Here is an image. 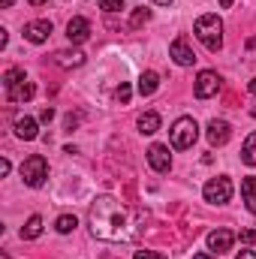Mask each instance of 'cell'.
Here are the masks:
<instances>
[{
    "label": "cell",
    "instance_id": "6",
    "mask_svg": "<svg viewBox=\"0 0 256 259\" xmlns=\"http://www.w3.org/2000/svg\"><path fill=\"white\" fill-rule=\"evenodd\" d=\"M202 196H205V202H211V205H226V202L232 199V181H229L226 175H217V178H211V181L202 187Z\"/></svg>",
    "mask_w": 256,
    "mask_h": 259
},
{
    "label": "cell",
    "instance_id": "21",
    "mask_svg": "<svg viewBox=\"0 0 256 259\" xmlns=\"http://www.w3.org/2000/svg\"><path fill=\"white\" fill-rule=\"evenodd\" d=\"M75 226H78V220H75L72 214H61V217L55 220V229H58L61 235H69V232H72Z\"/></svg>",
    "mask_w": 256,
    "mask_h": 259
},
{
    "label": "cell",
    "instance_id": "2",
    "mask_svg": "<svg viewBox=\"0 0 256 259\" xmlns=\"http://www.w3.org/2000/svg\"><path fill=\"white\" fill-rule=\"evenodd\" d=\"M3 88H6V100H9V103H27V100H33V94H36V84L27 81L24 69H18V66H9V69L3 72Z\"/></svg>",
    "mask_w": 256,
    "mask_h": 259
},
{
    "label": "cell",
    "instance_id": "32",
    "mask_svg": "<svg viewBox=\"0 0 256 259\" xmlns=\"http://www.w3.org/2000/svg\"><path fill=\"white\" fill-rule=\"evenodd\" d=\"M12 3H15V0H3V9H9V6H12Z\"/></svg>",
    "mask_w": 256,
    "mask_h": 259
},
{
    "label": "cell",
    "instance_id": "7",
    "mask_svg": "<svg viewBox=\"0 0 256 259\" xmlns=\"http://www.w3.org/2000/svg\"><path fill=\"white\" fill-rule=\"evenodd\" d=\"M220 91V75L214 72V69H202L199 75H196V88H193V94L199 97V100H208V97H214Z\"/></svg>",
    "mask_w": 256,
    "mask_h": 259
},
{
    "label": "cell",
    "instance_id": "5",
    "mask_svg": "<svg viewBox=\"0 0 256 259\" xmlns=\"http://www.w3.org/2000/svg\"><path fill=\"white\" fill-rule=\"evenodd\" d=\"M46 178H49V163H46L42 154H33V157H27L21 163V181L27 187H42Z\"/></svg>",
    "mask_w": 256,
    "mask_h": 259
},
{
    "label": "cell",
    "instance_id": "26",
    "mask_svg": "<svg viewBox=\"0 0 256 259\" xmlns=\"http://www.w3.org/2000/svg\"><path fill=\"white\" fill-rule=\"evenodd\" d=\"M241 244H256V229H244L241 232Z\"/></svg>",
    "mask_w": 256,
    "mask_h": 259
},
{
    "label": "cell",
    "instance_id": "13",
    "mask_svg": "<svg viewBox=\"0 0 256 259\" xmlns=\"http://www.w3.org/2000/svg\"><path fill=\"white\" fill-rule=\"evenodd\" d=\"M229 139H232V127H229L226 121H217V118H214V121L208 124V142H211L214 148H220V145H226Z\"/></svg>",
    "mask_w": 256,
    "mask_h": 259
},
{
    "label": "cell",
    "instance_id": "33",
    "mask_svg": "<svg viewBox=\"0 0 256 259\" xmlns=\"http://www.w3.org/2000/svg\"><path fill=\"white\" fill-rule=\"evenodd\" d=\"M154 3H160V6H169V3H172V0H154Z\"/></svg>",
    "mask_w": 256,
    "mask_h": 259
},
{
    "label": "cell",
    "instance_id": "3",
    "mask_svg": "<svg viewBox=\"0 0 256 259\" xmlns=\"http://www.w3.org/2000/svg\"><path fill=\"white\" fill-rule=\"evenodd\" d=\"M193 33H196V39H199L208 52H220V46H223V21H220L217 15H211V12H208V15H199Z\"/></svg>",
    "mask_w": 256,
    "mask_h": 259
},
{
    "label": "cell",
    "instance_id": "19",
    "mask_svg": "<svg viewBox=\"0 0 256 259\" xmlns=\"http://www.w3.org/2000/svg\"><path fill=\"white\" fill-rule=\"evenodd\" d=\"M39 235H42V217H39V214H33V217L21 226V238L33 241V238H39Z\"/></svg>",
    "mask_w": 256,
    "mask_h": 259
},
{
    "label": "cell",
    "instance_id": "22",
    "mask_svg": "<svg viewBox=\"0 0 256 259\" xmlns=\"http://www.w3.org/2000/svg\"><path fill=\"white\" fill-rule=\"evenodd\" d=\"M148 21H151V9H148V6L133 9V15H130V27H142V24H148Z\"/></svg>",
    "mask_w": 256,
    "mask_h": 259
},
{
    "label": "cell",
    "instance_id": "18",
    "mask_svg": "<svg viewBox=\"0 0 256 259\" xmlns=\"http://www.w3.org/2000/svg\"><path fill=\"white\" fill-rule=\"evenodd\" d=\"M241 196H244L247 211L256 214V178H244V181H241Z\"/></svg>",
    "mask_w": 256,
    "mask_h": 259
},
{
    "label": "cell",
    "instance_id": "20",
    "mask_svg": "<svg viewBox=\"0 0 256 259\" xmlns=\"http://www.w3.org/2000/svg\"><path fill=\"white\" fill-rule=\"evenodd\" d=\"M241 160H244L247 166H256V133H250V136L244 139V148H241Z\"/></svg>",
    "mask_w": 256,
    "mask_h": 259
},
{
    "label": "cell",
    "instance_id": "10",
    "mask_svg": "<svg viewBox=\"0 0 256 259\" xmlns=\"http://www.w3.org/2000/svg\"><path fill=\"white\" fill-rule=\"evenodd\" d=\"M148 163H151L154 172H169V169H172V154H169V148H166V145H151V148H148Z\"/></svg>",
    "mask_w": 256,
    "mask_h": 259
},
{
    "label": "cell",
    "instance_id": "9",
    "mask_svg": "<svg viewBox=\"0 0 256 259\" xmlns=\"http://www.w3.org/2000/svg\"><path fill=\"white\" fill-rule=\"evenodd\" d=\"M169 58H172L178 66H193L196 64V52L190 49V42H187L184 36H178V39L169 46Z\"/></svg>",
    "mask_w": 256,
    "mask_h": 259
},
{
    "label": "cell",
    "instance_id": "29",
    "mask_svg": "<svg viewBox=\"0 0 256 259\" xmlns=\"http://www.w3.org/2000/svg\"><path fill=\"white\" fill-rule=\"evenodd\" d=\"M235 259H256V253H253V250H241Z\"/></svg>",
    "mask_w": 256,
    "mask_h": 259
},
{
    "label": "cell",
    "instance_id": "25",
    "mask_svg": "<svg viewBox=\"0 0 256 259\" xmlns=\"http://www.w3.org/2000/svg\"><path fill=\"white\" fill-rule=\"evenodd\" d=\"M133 259H166L163 253H157V250H136V256Z\"/></svg>",
    "mask_w": 256,
    "mask_h": 259
},
{
    "label": "cell",
    "instance_id": "34",
    "mask_svg": "<svg viewBox=\"0 0 256 259\" xmlns=\"http://www.w3.org/2000/svg\"><path fill=\"white\" fill-rule=\"evenodd\" d=\"M250 94H253V97H256V78H253V81H250Z\"/></svg>",
    "mask_w": 256,
    "mask_h": 259
},
{
    "label": "cell",
    "instance_id": "17",
    "mask_svg": "<svg viewBox=\"0 0 256 259\" xmlns=\"http://www.w3.org/2000/svg\"><path fill=\"white\" fill-rule=\"evenodd\" d=\"M160 130V115L157 112H145L142 118H139V133L142 136H154Z\"/></svg>",
    "mask_w": 256,
    "mask_h": 259
},
{
    "label": "cell",
    "instance_id": "30",
    "mask_svg": "<svg viewBox=\"0 0 256 259\" xmlns=\"http://www.w3.org/2000/svg\"><path fill=\"white\" fill-rule=\"evenodd\" d=\"M193 259H217V256H211V253H196Z\"/></svg>",
    "mask_w": 256,
    "mask_h": 259
},
{
    "label": "cell",
    "instance_id": "11",
    "mask_svg": "<svg viewBox=\"0 0 256 259\" xmlns=\"http://www.w3.org/2000/svg\"><path fill=\"white\" fill-rule=\"evenodd\" d=\"M232 244H235V232L232 229H214V232H208V247L214 253H226V250H232Z\"/></svg>",
    "mask_w": 256,
    "mask_h": 259
},
{
    "label": "cell",
    "instance_id": "28",
    "mask_svg": "<svg viewBox=\"0 0 256 259\" xmlns=\"http://www.w3.org/2000/svg\"><path fill=\"white\" fill-rule=\"evenodd\" d=\"M9 169H12V163H9V160H6V157H3V160H0V175H3V178H6V175H9Z\"/></svg>",
    "mask_w": 256,
    "mask_h": 259
},
{
    "label": "cell",
    "instance_id": "12",
    "mask_svg": "<svg viewBox=\"0 0 256 259\" xmlns=\"http://www.w3.org/2000/svg\"><path fill=\"white\" fill-rule=\"evenodd\" d=\"M66 36H69V42H84L88 36H91V21L88 18H81V15H75V18H69V24H66Z\"/></svg>",
    "mask_w": 256,
    "mask_h": 259
},
{
    "label": "cell",
    "instance_id": "16",
    "mask_svg": "<svg viewBox=\"0 0 256 259\" xmlns=\"http://www.w3.org/2000/svg\"><path fill=\"white\" fill-rule=\"evenodd\" d=\"M157 88H160V75H157L154 69H148V72H142V75H139V94H142V97L157 94Z\"/></svg>",
    "mask_w": 256,
    "mask_h": 259
},
{
    "label": "cell",
    "instance_id": "1",
    "mask_svg": "<svg viewBox=\"0 0 256 259\" xmlns=\"http://www.w3.org/2000/svg\"><path fill=\"white\" fill-rule=\"evenodd\" d=\"M142 211H133L124 202H118L115 196H97L88 214L91 223V235L100 241H112V244H127L136 241L142 232Z\"/></svg>",
    "mask_w": 256,
    "mask_h": 259
},
{
    "label": "cell",
    "instance_id": "31",
    "mask_svg": "<svg viewBox=\"0 0 256 259\" xmlns=\"http://www.w3.org/2000/svg\"><path fill=\"white\" fill-rule=\"evenodd\" d=\"M220 6H223V9H229V6H232V0H220Z\"/></svg>",
    "mask_w": 256,
    "mask_h": 259
},
{
    "label": "cell",
    "instance_id": "27",
    "mask_svg": "<svg viewBox=\"0 0 256 259\" xmlns=\"http://www.w3.org/2000/svg\"><path fill=\"white\" fill-rule=\"evenodd\" d=\"M52 118H55V109H52V106H46V109L39 112V121H42V124H49Z\"/></svg>",
    "mask_w": 256,
    "mask_h": 259
},
{
    "label": "cell",
    "instance_id": "35",
    "mask_svg": "<svg viewBox=\"0 0 256 259\" xmlns=\"http://www.w3.org/2000/svg\"><path fill=\"white\" fill-rule=\"evenodd\" d=\"M42 3H46V0H33V6H42Z\"/></svg>",
    "mask_w": 256,
    "mask_h": 259
},
{
    "label": "cell",
    "instance_id": "14",
    "mask_svg": "<svg viewBox=\"0 0 256 259\" xmlns=\"http://www.w3.org/2000/svg\"><path fill=\"white\" fill-rule=\"evenodd\" d=\"M15 136H18V139H24V142L36 139V136H39L36 121H33L30 115H18V118H15Z\"/></svg>",
    "mask_w": 256,
    "mask_h": 259
},
{
    "label": "cell",
    "instance_id": "8",
    "mask_svg": "<svg viewBox=\"0 0 256 259\" xmlns=\"http://www.w3.org/2000/svg\"><path fill=\"white\" fill-rule=\"evenodd\" d=\"M49 36H52V21H49V18H36V21H27V24H24V39H27V42L42 46Z\"/></svg>",
    "mask_w": 256,
    "mask_h": 259
},
{
    "label": "cell",
    "instance_id": "4",
    "mask_svg": "<svg viewBox=\"0 0 256 259\" xmlns=\"http://www.w3.org/2000/svg\"><path fill=\"white\" fill-rule=\"evenodd\" d=\"M169 139H172V148H178V151H187L196 145V139H199V127H196V121L193 118H178L172 130H169Z\"/></svg>",
    "mask_w": 256,
    "mask_h": 259
},
{
    "label": "cell",
    "instance_id": "15",
    "mask_svg": "<svg viewBox=\"0 0 256 259\" xmlns=\"http://www.w3.org/2000/svg\"><path fill=\"white\" fill-rule=\"evenodd\" d=\"M55 64L58 66H64V69H75V66H81L84 64V52H78V49H64V52H58L55 55Z\"/></svg>",
    "mask_w": 256,
    "mask_h": 259
},
{
    "label": "cell",
    "instance_id": "24",
    "mask_svg": "<svg viewBox=\"0 0 256 259\" xmlns=\"http://www.w3.org/2000/svg\"><path fill=\"white\" fill-rule=\"evenodd\" d=\"M130 94H133V91H130V84H127V81H121V88L115 91V100H118V103H130Z\"/></svg>",
    "mask_w": 256,
    "mask_h": 259
},
{
    "label": "cell",
    "instance_id": "23",
    "mask_svg": "<svg viewBox=\"0 0 256 259\" xmlns=\"http://www.w3.org/2000/svg\"><path fill=\"white\" fill-rule=\"evenodd\" d=\"M100 9L103 12H121L124 9V0H100Z\"/></svg>",
    "mask_w": 256,
    "mask_h": 259
}]
</instances>
